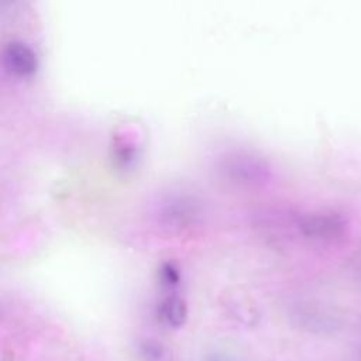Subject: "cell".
<instances>
[{
	"label": "cell",
	"mask_w": 361,
	"mask_h": 361,
	"mask_svg": "<svg viewBox=\"0 0 361 361\" xmlns=\"http://www.w3.org/2000/svg\"><path fill=\"white\" fill-rule=\"evenodd\" d=\"M157 314L159 320L166 326L180 327L188 317L186 302L175 293L168 295L158 303Z\"/></svg>",
	"instance_id": "cell-4"
},
{
	"label": "cell",
	"mask_w": 361,
	"mask_h": 361,
	"mask_svg": "<svg viewBox=\"0 0 361 361\" xmlns=\"http://www.w3.org/2000/svg\"><path fill=\"white\" fill-rule=\"evenodd\" d=\"M204 361H230V358H227L224 354H217V353H214V354L209 355Z\"/></svg>",
	"instance_id": "cell-10"
},
{
	"label": "cell",
	"mask_w": 361,
	"mask_h": 361,
	"mask_svg": "<svg viewBox=\"0 0 361 361\" xmlns=\"http://www.w3.org/2000/svg\"><path fill=\"white\" fill-rule=\"evenodd\" d=\"M159 281L168 289L175 288L180 281L179 269L172 262H165L159 269Z\"/></svg>",
	"instance_id": "cell-9"
},
{
	"label": "cell",
	"mask_w": 361,
	"mask_h": 361,
	"mask_svg": "<svg viewBox=\"0 0 361 361\" xmlns=\"http://www.w3.org/2000/svg\"><path fill=\"white\" fill-rule=\"evenodd\" d=\"M299 322L310 331L331 333L340 327V319L324 309L305 307L299 310Z\"/></svg>",
	"instance_id": "cell-3"
},
{
	"label": "cell",
	"mask_w": 361,
	"mask_h": 361,
	"mask_svg": "<svg viewBox=\"0 0 361 361\" xmlns=\"http://www.w3.org/2000/svg\"><path fill=\"white\" fill-rule=\"evenodd\" d=\"M111 159L121 169H128L137 161V147L124 138H117L111 145Z\"/></svg>",
	"instance_id": "cell-6"
},
{
	"label": "cell",
	"mask_w": 361,
	"mask_h": 361,
	"mask_svg": "<svg viewBox=\"0 0 361 361\" xmlns=\"http://www.w3.org/2000/svg\"><path fill=\"white\" fill-rule=\"evenodd\" d=\"M296 227L307 240L333 243L345 235L348 220L337 212H312L299 216Z\"/></svg>",
	"instance_id": "cell-1"
},
{
	"label": "cell",
	"mask_w": 361,
	"mask_h": 361,
	"mask_svg": "<svg viewBox=\"0 0 361 361\" xmlns=\"http://www.w3.org/2000/svg\"><path fill=\"white\" fill-rule=\"evenodd\" d=\"M162 214L171 224L180 227V226H185L188 221H192V219L197 214V212L193 207V204H189V202L178 199L166 204Z\"/></svg>",
	"instance_id": "cell-5"
},
{
	"label": "cell",
	"mask_w": 361,
	"mask_h": 361,
	"mask_svg": "<svg viewBox=\"0 0 361 361\" xmlns=\"http://www.w3.org/2000/svg\"><path fill=\"white\" fill-rule=\"evenodd\" d=\"M138 355L142 361H169L168 350L154 340L141 341L138 344Z\"/></svg>",
	"instance_id": "cell-8"
},
{
	"label": "cell",
	"mask_w": 361,
	"mask_h": 361,
	"mask_svg": "<svg viewBox=\"0 0 361 361\" xmlns=\"http://www.w3.org/2000/svg\"><path fill=\"white\" fill-rule=\"evenodd\" d=\"M230 171L241 180H259L265 176V169L257 161L247 158L233 159Z\"/></svg>",
	"instance_id": "cell-7"
},
{
	"label": "cell",
	"mask_w": 361,
	"mask_h": 361,
	"mask_svg": "<svg viewBox=\"0 0 361 361\" xmlns=\"http://www.w3.org/2000/svg\"><path fill=\"white\" fill-rule=\"evenodd\" d=\"M3 65L17 78H28L38 69V56L35 51L23 41H10L1 52Z\"/></svg>",
	"instance_id": "cell-2"
}]
</instances>
